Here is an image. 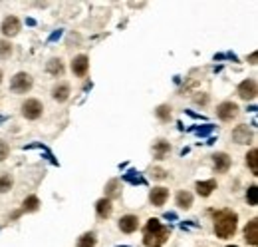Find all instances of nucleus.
Instances as JSON below:
<instances>
[{
  "mask_svg": "<svg viewBox=\"0 0 258 247\" xmlns=\"http://www.w3.org/2000/svg\"><path fill=\"white\" fill-rule=\"evenodd\" d=\"M20 32V20L16 16H6L2 22V34L4 36H16Z\"/></svg>",
  "mask_w": 258,
  "mask_h": 247,
  "instance_id": "1a4fd4ad",
  "label": "nucleus"
},
{
  "mask_svg": "<svg viewBox=\"0 0 258 247\" xmlns=\"http://www.w3.org/2000/svg\"><path fill=\"white\" fill-rule=\"evenodd\" d=\"M32 76L30 74H26V72H18L14 78H12V82H10V90L12 92H16V94H26V92H30L32 90Z\"/></svg>",
  "mask_w": 258,
  "mask_h": 247,
  "instance_id": "7ed1b4c3",
  "label": "nucleus"
},
{
  "mask_svg": "<svg viewBox=\"0 0 258 247\" xmlns=\"http://www.w3.org/2000/svg\"><path fill=\"white\" fill-rule=\"evenodd\" d=\"M117 187H119V182H117V180H111V182L105 185V193H107V199H109V201L119 195V189H117Z\"/></svg>",
  "mask_w": 258,
  "mask_h": 247,
  "instance_id": "5701e85b",
  "label": "nucleus"
},
{
  "mask_svg": "<svg viewBox=\"0 0 258 247\" xmlns=\"http://www.w3.org/2000/svg\"><path fill=\"white\" fill-rule=\"evenodd\" d=\"M246 199H248L250 205H256V203H258V187H256V185H250V187H248Z\"/></svg>",
  "mask_w": 258,
  "mask_h": 247,
  "instance_id": "bb28decb",
  "label": "nucleus"
},
{
  "mask_svg": "<svg viewBox=\"0 0 258 247\" xmlns=\"http://www.w3.org/2000/svg\"><path fill=\"white\" fill-rule=\"evenodd\" d=\"M52 98L56 100V102H66L68 98H70V86L68 84H58V86H54V90H52Z\"/></svg>",
  "mask_w": 258,
  "mask_h": 247,
  "instance_id": "4468645a",
  "label": "nucleus"
},
{
  "mask_svg": "<svg viewBox=\"0 0 258 247\" xmlns=\"http://www.w3.org/2000/svg\"><path fill=\"white\" fill-rule=\"evenodd\" d=\"M236 227H238V215L234 211L222 209V211H218L215 215V233H216V237L228 239V237L234 235Z\"/></svg>",
  "mask_w": 258,
  "mask_h": 247,
  "instance_id": "f257e3e1",
  "label": "nucleus"
},
{
  "mask_svg": "<svg viewBox=\"0 0 258 247\" xmlns=\"http://www.w3.org/2000/svg\"><path fill=\"white\" fill-rule=\"evenodd\" d=\"M256 94H258L256 80L248 78V80L240 82V86H238V96H240L242 100H254V98H256Z\"/></svg>",
  "mask_w": 258,
  "mask_h": 247,
  "instance_id": "39448f33",
  "label": "nucleus"
},
{
  "mask_svg": "<svg viewBox=\"0 0 258 247\" xmlns=\"http://www.w3.org/2000/svg\"><path fill=\"white\" fill-rule=\"evenodd\" d=\"M10 187H12V178L8 174H2L0 176V193H6Z\"/></svg>",
  "mask_w": 258,
  "mask_h": 247,
  "instance_id": "393cba45",
  "label": "nucleus"
},
{
  "mask_svg": "<svg viewBox=\"0 0 258 247\" xmlns=\"http://www.w3.org/2000/svg\"><path fill=\"white\" fill-rule=\"evenodd\" d=\"M153 178H157V180H165V178H167V174H165L163 170H159V168H157V170H153Z\"/></svg>",
  "mask_w": 258,
  "mask_h": 247,
  "instance_id": "c756f323",
  "label": "nucleus"
},
{
  "mask_svg": "<svg viewBox=\"0 0 258 247\" xmlns=\"http://www.w3.org/2000/svg\"><path fill=\"white\" fill-rule=\"evenodd\" d=\"M169 239V227H165L159 219H149L143 229L145 247H161Z\"/></svg>",
  "mask_w": 258,
  "mask_h": 247,
  "instance_id": "f03ea898",
  "label": "nucleus"
},
{
  "mask_svg": "<svg viewBox=\"0 0 258 247\" xmlns=\"http://www.w3.org/2000/svg\"><path fill=\"white\" fill-rule=\"evenodd\" d=\"M8 154H10V148H8V144L0 140V162H4V160L8 158Z\"/></svg>",
  "mask_w": 258,
  "mask_h": 247,
  "instance_id": "cd10ccee",
  "label": "nucleus"
},
{
  "mask_svg": "<svg viewBox=\"0 0 258 247\" xmlns=\"http://www.w3.org/2000/svg\"><path fill=\"white\" fill-rule=\"evenodd\" d=\"M169 152H171V144H169V142H165V140H157V142H155V146H153V154H155L157 160H163Z\"/></svg>",
  "mask_w": 258,
  "mask_h": 247,
  "instance_id": "dca6fc26",
  "label": "nucleus"
},
{
  "mask_svg": "<svg viewBox=\"0 0 258 247\" xmlns=\"http://www.w3.org/2000/svg\"><path fill=\"white\" fill-rule=\"evenodd\" d=\"M149 199H151V203H153L155 207H161V205H165V201L169 199V189H167V187H153L151 193H149Z\"/></svg>",
  "mask_w": 258,
  "mask_h": 247,
  "instance_id": "9d476101",
  "label": "nucleus"
},
{
  "mask_svg": "<svg viewBox=\"0 0 258 247\" xmlns=\"http://www.w3.org/2000/svg\"><path fill=\"white\" fill-rule=\"evenodd\" d=\"M177 205H179L181 209H189V207L193 205V195H191L189 191H179V195H177Z\"/></svg>",
  "mask_w": 258,
  "mask_h": 247,
  "instance_id": "a211bd4d",
  "label": "nucleus"
},
{
  "mask_svg": "<svg viewBox=\"0 0 258 247\" xmlns=\"http://www.w3.org/2000/svg\"><path fill=\"white\" fill-rule=\"evenodd\" d=\"M155 114H157V118L163 120V122H169V120H171V108H169V106H159V108L155 110Z\"/></svg>",
  "mask_w": 258,
  "mask_h": 247,
  "instance_id": "a878e982",
  "label": "nucleus"
},
{
  "mask_svg": "<svg viewBox=\"0 0 258 247\" xmlns=\"http://www.w3.org/2000/svg\"><path fill=\"white\" fill-rule=\"evenodd\" d=\"M216 116L222 120V122H230L232 118L238 116V106L234 102H222L218 108H216Z\"/></svg>",
  "mask_w": 258,
  "mask_h": 247,
  "instance_id": "423d86ee",
  "label": "nucleus"
},
{
  "mask_svg": "<svg viewBox=\"0 0 258 247\" xmlns=\"http://www.w3.org/2000/svg\"><path fill=\"white\" fill-rule=\"evenodd\" d=\"M250 138H252V132L248 130V126H236L232 132V140L236 144H248Z\"/></svg>",
  "mask_w": 258,
  "mask_h": 247,
  "instance_id": "f8f14e48",
  "label": "nucleus"
},
{
  "mask_svg": "<svg viewBox=\"0 0 258 247\" xmlns=\"http://www.w3.org/2000/svg\"><path fill=\"white\" fill-rule=\"evenodd\" d=\"M244 239L248 245H258V219H250L248 225L244 227Z\"/></svg>",
  "mask_w": 258,
  "mask_h": 247,
  "instance_id": "6e6552de",
  "label": "nucleus"
},
{
  "mask_svg": "<svg viewBox=\"0 0 258 247\" xmlns=\"http://www.w3.org/2000/svg\"><path fill=\"white\" fill-rule=\"evenodd\" d=\"M125 180H129L131 184H143V178H141V176H137V178H135V176H131V172H129V174L125 176Z\"/></svg>",
  "mask_w": 258,
  "mask_h": 247,
  "instance_id": "c85d7f7f",
  "label": "nucleus"
},
{
  "mask_svg": "<svg viewBox=\"0 0 258 247\" xmlns=\"http://www.w3.org/2000/svg\"><path fill=\"white\" fill-rule=\"evenodd\" d=\"M42 112H44V106L40 100H26L22 104V116L26 120H38L42 116Z\"/></svg>",
  "mask_w": 258,
  "mask_h": 247,
  "instance_id": "20e7f679",
  "label": "nucleus"
},
{
  "mask_svg": "<svg viewBox=\"0 0 258 247\" xmlns=\"http://www.w3.org/2000/svg\"><path fill=\"white\" fill-rule=\"evenodd\" d=\"M137 227H139L137 215H123V217L119 219V229H121L123 233H133Z\"/></svg>",
  "mask_w": 258,
  "mask_h": 247,
  "instance_id": "9b49d317",
  "label": "nucleus"
},
{
  "mask_svg": "<svg viewBox=\"0 0 258 247\" xmlns=\"http://www.w3.org/2000/svg\"><path fill=\"white\" fill-rule=\"evenodd\" d=\"M87 68H89V58H87L86 54H80V56L74 58V62H72V72H74L78 78H84V76L87 74Z\"/></svg>",
  "mask_w": 258,
  "mask_h": 247,
  "instance_id": "0eeeda50",
  "label": "nucleus"
},
{
  "mask_svg": "<svg viewBox=\"0 0 258 247\" xmlns=\"http://www.w3.org/2000/svg\"><path fill=\"white\" fill-rule=\"evenodd\" d=\"M0 84H2V72H0Z\"/></svg>",
  "mask_w": 258,
  "mask_h": 247,
  "instance_id": "7c9ffc66",
  "label": "nucleus"
},
{
  "mask_svg": "<svg viewBox=\"0 0 258 247\" xmlns=\"http://www.w3.org/2000/svg\"><path fill=\"white\" fill-rule=\"evenodd\" d=\"M228 247H236V245H228Z\"/></svg>",
  "mask_w": 258,
  "mask_h": 247,
  "instance_id": "2f4dec72",
  "label": "nucleus"
},
{
  "mask_svg": "<svg viewBox=\"0 0 258 247\" xmlns=\"http://www.w3.org/2000/svg\"><path fill=\"white\" fill-rule=\"evenodd\" d=\"M213 189H216V182L215 180H207V182H199L197 184V193L203 197H209L213 193Z\"/></svg>",
  "mask_w": 258,
  "mask_h": 247,
  "instance_id": "f3484780",
  "label": "nucleus"
},
{
  "mask_svg": "<svg viewBox=\"0 0 258 247\" xmlns=\"http://www.w3.org/2000/svg\"><path fill=\"white\" fill-rule=\"evenodd\" d=\"M228 168H230V158L226 154H215V170L218 174H224L228 172Z\"/></svg>",
  "mask_w": 258,
  "mask_h": 247,
  "instance_id": "2eb2a0df",
  "label": "nucleus"
},
{
  "mask_svg": "<svg viewBox=\"0 0 258 247\" xmlns=\"http://www.w3.org/2000/svg\"><path fill=\"white\" fill-rule=\"evenodd\" d=\"M12 56V44L8 40H0V60H6Z\"/></svg>",
  "mask_w": 258,
  "mask_h": 247,
  "instance_id": "b1692460",
  "label": "nucleus"
},
{
  "mask_svg": "<svg viewBox=\"0 0 258 247\" xmlns=\"http://www.w3.org/2000/svg\"><path fill=\"white\" fill-rule=\"evenodd\" d=\"M258 152L256 150H250L248 154H246V164L250 166V170H252V174H258Z\"/></svg>",
  "mask_w": 258,
  "mask_h": 247,
  "instance_id": "4be33fe9",
  "label": "nucleus"
},
{
  "mask_svg": "<svg viewBox=\"0 0 258 247\" xmlns=\"http://www.w3.org/2000/svg\"><path fill=\"white\" fill-rule=\"evenodd\" d=\"M48 72H50L52 76H62V74H64V64H62V60H60V58L50 60V62H48Z\"/></svg>",
  "mask_w": 258,
  "mask_h": 247,
  "instance_id": "6ab92c4d",
  "label": "nucleus"
},
{
  "mask_svg": "<svg viewBox=\"0 0 258 247\" xmlns=\"http://www.w3.org/2000/svg\"><path fill=\"white\" fill-rule=\"evenodd\" d=\"M95 211H97V217H99V219H107V217L111 215V211H113V205H111V201H109L107 197H103V199H99V201L95 203Z\"/></svg>",
  "mask_w": 258,
  "mask_h": 247,
  "instance_id": "ddd939ff",
  "label": "nucleus"
},
{
  "mask_svg": "<svg viewBox=\"0 0 258 247\" xmlns=\"http://www.w3.org/2000/svg\"><path fill=\"white\" fill-rule=\"evenodd\" d=\"M38 207H40V199H38L36 195L26 197V199H24V203H22V209H24V211H36Z\"/></svg>",
  "mask_w": 258,
  "mask_h": 247,
  "instance_id": "412c9836",
  "label": "nucleus"
},
{
  "mask_svg": "<svg viewBox=\"0 0 258 247\" xmlns=\"http://www.w3.org/2000/svg\"><path fill=\"white\" fill-rule=\"evenodd\" d=\"M97 239H95V233H84L78 241V247H95Z\"/></svg>",
  "mask_w": 258,
  "mask_h": 247,
  "instance_id": "aec40b11",
  "label": "nucleus"
}]
</instances>
